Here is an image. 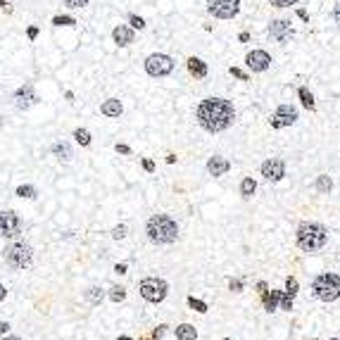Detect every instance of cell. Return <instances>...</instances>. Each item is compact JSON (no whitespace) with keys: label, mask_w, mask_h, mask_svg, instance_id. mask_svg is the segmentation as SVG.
<instances>
[{"label":"cell","mask_w":340,"mask_h":340,"mask_svg":"<svg viewBox=\"0 0 340 340\" xmlns=\"http://www.w3.org/2000/svg\"><path fill=\"white\" fill-rule=\"evenodd\" d=\"M195 119L205 131L219 134V131H226V129L233 124L236 109H233V105L224 98H205L195 107Z\"/></svg>","instance_id":"6da1fadb"},{"label":"cell","mask_w":340,"mask_h":340,"mask_svg":"<svg viewBox=\"0 0 340 340\" xmlns=\"http://www.w3.org/2000/svg\"><path fill=\"white\" fill-rule=\"evenodd\" d=\"M145 233H148V238H150L152 243H157V245H169V243H174L179 238V226H176V221H174L169 214H155L148 219Z\"/></svg>","instance_id":"7a4b0ae2"},{"label":"cell","mask_w":340,"mask_h":340,"mask_svg":"<svg viewBox=\"0 0 340 340\" xmlns=\"http://www.w3.org/2000/svg\"><path fill=\"white\" fill-rule=\"evenodd\" d=\"M295 241H297V248H300V250L316 252L326 245V241H328V231H326L321 224H316V221H304V224L297 226Z\"/></svg>","instance_id":"3957f363"},{"label":"cell","mask_w":340,"mask_h":340,"mask_svg":"<svg viewBox=\"0 0 340 340\" xmlns=\"http://www.w3.org/2000/svg\"><path fill=\"white\" fill-rule=\"evenodd\" d=\"M312 293L321 302H333L340 297V276L338 274H321V276L314 278L312 283Z\"/></svg>","instance_id":"277c9868"},{"label":"cell","mask_w":340,"mask_h":340,"mask_svg":"<svg viewBox=\"0 0 340 340\" xmlns=\"http://www.w3.org/2000/svg\"><path fill=\"white\" fill-rule=\"evenodd\" d=\"M3 260L12 269H29L34 262V250L29 243H12L3 250Z\"/></svg>","instance_id":"5b68a950"},{"label":"cell","mask_w":340,"mask_h":340,"mask_svg":"<svg viewBox=\"0 0 340 340\" xmlns=\"http://www.w3.org/2000/svg\"><path fill=\"white\" fill-rule=\"evenodd\" d=\"M138 293H141V297H143L145 302L157 304V302H162V300L167 297L169 286H167V281H162V278H157V276H148V278L141 281Z\"/></svg>","instance_id":"8992f818"},{"label":"cell","mask_w":340,"mask_h":340,"mask_svg":"<svg viewBox=\"0 0 340 340\" xmlns=\"http://www.w3.org/2000/svg\"><path fill=\"white\" fill-rule=\"evenodd\" d=\"M145 72L150 74V76H157V79L160 76H169L174 72V60L164 53H152L145 60Z\"/></svg>","instance_id":"52a82bcc"},{"label":"cell","mask_w":340,"mask_h":340,"mask_svg":"<svg viewBox=\"0 0 340 340\" xmlns=\"http://www.w3.org/2000/svg\"><path fill=\"white\" fill-rule=\"evenodd\" d=\"M207 10L216 19H233L241 12V0H207Z\"/></svg>","instance_id":"ba28073f"},{"label":"cell","mask_w":340,"mask_h":340,"mask_svg":"<svg viewBox=\"0 0 340 340\" xmlns=\"http://www.w3.org/2000/svg\"><path fill=\"white\" fill-rule=\"evenodd\" d=\"M297 122V109L293 105H278L274 109V115L269 119L271 129H286V126H293Z\"/></svg>","instance_id":"9c48e42d"},{"label":"cell","mask_w":340,"mask_h":340,"mask_svg":"<svg viewBox=\"0 0 340 340\" xmlns=\"http://www.w3.org/2000/svg\"><path fill=\"white\" fill-rule=\"evenodd\" d=\"M245 64H248V69H250V72L262 74V72H267L269 67H271V55H269L267 50H262V48L250 50V53L245 55Z\"/></svg>","instance_id":"30bf717a"},{"label":"cell","mask_w":340,"mask_h":340,"mask_svg":"<svg viewBox=\"0 0 340 340\" xmlns=\"http://www.w3.org/2000/svg\"><path fill=\"white\" fill-rule=\"evenodd\" d=\"M260 171H262V176H264L267 181L276 183V181H281L283 176H286V162L278 160V157H271V160L262 162Z\"/></svg>","instance_id":"8fae6325"},{"label":"cell","mask_w":340,"mask_h":340,"mask_svg":"<svg viewBox=\"0 0 340 340\" xmlns=\"http://www.w3.org/2000/svg\"><path fill=\"white\" fill-rule=\"evenodd\" d=\"M17 233H19V216H17V212H12V209L0 212V236H5V238H15Z\"/></svg>","instance_id":"7c38bea8"},{"label":"cell","mask_w":340,"mask_h":340,"mask_svg":"<svg viewBox=\"0 0 340 340\" xmlns=\"http://www.w3.org/2000/svg\"><path fill=\"white\" fill-rule=\"evenodd\" d=\"M269 36L278 41V43H286L288 38L293 36V27H290V19H276L269 24Z\"/></svg>","instance_id":"4fadbf2b"},{"label":"cell","mask_w":340,"mask_h":340,"mask_svg":"<svg viewBox=\"0 0 340 340\" xmlns=\"http://www.w3.org/2000/svg\"><path fill=\"white\" fill-rule=\"evenodd\" d=\"M229 169H231V162L226 160V157H219V155L209 157V162H207V171H209V176H224Z\"/></svg>","instance_id":"5bb4252c"},{"label":"cell","mask_w":340,"mask_h":340,"mask_svg":"<svg viewBox=\"0 0 340 340\" xmlns=\"http://www.w3.org/2000/svg\"><path fill=\"white\" fill-rule=\"evenodd\" d=\"M112 38H115V43L119 45V48H126V45L134 43V29L119 24V27L112 31Z\"/></svg>","instance_id":"9a60e30c"},{"label":"cell","mask_w":340,"mask_h":340,"mask_svg":"<svg viewBox=\"0 0 340 340\" xmlns=\"http://www.w3.org/2000/svg\"><path fill=\"white\" fill-rule=\"evenodd\" d=\"M15 100H17V107L19 109H27L29 105H34V102H36V93H34V88H31V86H22V88L17 90V95H15Z\"/></svg>","instance_id":"2e32d148"},{"label":"cell","mask_w":340,"mask_h":340,"mask_svg":"<svg viewBox=\"0 0 340 340\" xmlns=\"http://www.w3.org/2000/svg\"><path fill=\"white\" fill-rule=\"evenodd\" d=\"M281 293H283V290H267V293L262 295L264 309H267L269 314H271V312H276V309H278V300H281Z\"/></svg>","instance_id":"e0dca14e"},{"label":"cell","mask_w":340,"mask_h":340,"mask_svg":"<svg viewBox=\"0 0 340 340\" xmlns=\"http://www.w3.org/2000/svg\"><path fill=\"white\" fill-rule=\"evenodd\" d=\"M297 98H300V102H302L304 109H309V112L316 109V100H314L312 90L307 88V86H300V88H297Z\"/></svg>","instance_id":"ac0fdd59"},{"label":"cell","mask_w":340,"mask_h":340,"mask_svg":"<svg viewBox=\"0 0 340 340\" xmlns=\"http://www.w3.org/2000/svg\"><path fill=\"white\" fill-rule=\"evenodd\" d=\"M100 112H102L105 117H119L122 112H124V107H122V102H119V100L109 98V100H105V102L100 105Z\"/></svg>","instance_id":"d6986e66"},{"label":"cell","mask_w":340,"mask_h":340,"mask_svg":"<svg viewBox=\"0 0 340 340\" xmlns=\"http://www.w3.org/2000/svg\"><path fill=\"white\" fill-rule=\"evenodd\" d=\"M188 72L195 76V79H205L207 76V64L200 60V57H188Z\"/></svg>","instance_id":"ffe728a7"},{"label":"cell","mask_w":340,"mask_h":340,"mask_svg":"<svg viewBox=\"0 0 340 340\" xmlns=\"http://www.w3.org/2000/svg\"><path fill=\"white\" fill-rule=\"evenodd\" d=\"M176 340H197V328L190 326V323H181L176 326Z\"/></svg>","instance_id":"44dd1931"},{"label":"cell","mask_w":340,"mask_h":340,"mask_svg":"<svg viewBox=\"0 0 340 340\" xmlns=\"http://www.w3.org/2000/svg\"><path fill=\"white\" fill-rule=\"evenodd\" d=\"M53 155L57 157V160L69 162V160H72V148H69L67 143H55L53 145Z\"/></svg>","instance_id":"7402d4cb"},{"label":"cell","mask_w":340,"mask_h":340,"mask_svg":"<svg viewBox=\"0 0 340 340\" xmlns=\"http://www.w3.org/2000/svg\"><path fill=\"white\" fill-rule=\"evenodd\" d=\"M255 190H257L255 179H252V176H245V179L241 181V195L243 197H252V195H255Z\"/></svg>","instance_id":"603a6c76"},{"label":"cell","mask_w":340,"mask_h":340,"mask_svg":"<svg viewBox=\"0 0 340 340\" xmlns=\"http://www.w3.org/2000/svg\"><path fill=\"white\" fill-rule=\"evenodd\" d=\"M102 297H105V293H102V288H98V286H90L88 290H86V300H88L90 304H100Z\"/></svg>","instance_id":"cb8c5ba5"},{"label":"cell","mask_w":340,"mask_h":340,"mask_svg":"<svg viewBox=\"0 0 340 340\" xmlns=\"http://www.w3.org/2000/svg\"><path fill=\"white\" fill-rule=\"evenodd\" d=\"M331 188H333L331 176H328V174H321V176L316 179V190H319V193H328Z\"/></svg>","instance_id":"d4e9b609"},{"label":"cell","mask_w":340,"mask_h":340,"mask_svg":"<svg viewBox=\"0 0 340 340\" xmlns=\"http://www.w3.org/2000/svg\"><path fill=\"white\" fill-rule=\"evenodd\" d=\"M107 297L112 300V302H122L126 297V288H122V286H112L109 288V293H107Z\"/></svg>","instance_id":"484cf974"},{"label":"cell","mask_w":340,"mask_h":340,"mask_svg":"<svg viewBox=\"0 0 340 340\" xmlns=\"http://www.w3.org/2000/svg\"><path fill=\"white\" fill-rule=\"evenodd\" d=\"M74 138H76V143L83 145V148L90 145V134L86 131V129H76V131H74Z\"/></svg>","instance_id":"4316f807"},{"label":"cell","mask_w":340,"mask_h":340,"mask_svg":"<svg viewBox=\"0 0 340 340\" xmlns=\"http://www.w3.org/2000/svg\"><path fill=\"white\" fill-rule=\"evenodd\" d=\"M53 24L55 27H72V24H76V19L74 17H67V15H57V17H53Z\"/></svg>","instance_id":"83f0119b"},{"label":"cell","mask_w":340,"mask_h":340,"mask_svg":"<svg viewBox=\"0 0 340 340\" xmlns=\"http://www.w3.org/2000/svg\"><path fill=\"white\" fill-rule=\"evenodd\" d=\"M17 195L19 197H27V200H34V197H36V188H34V186H19Z\"/></svg>","instance_id":"f1b7e54d"},{"label":"cell","mask_w":340,"mask_h":340,"mask_svg":"<svg viewBox=\"0 0 340 340\" xmlns=\"http://www.w3.org/2000/svg\"><path fill=\"white\" fill-rule=\"evenodd\" d=\"M283 293H288L290 297H295V295H297V281H295L293 276H288V278H286V290H283Z\"/></svg>","instance_id":"f546056e"},{"label":"cell","mask_w":340,"mask_h":340,"mask_svg":"<svg viewBox=\"0 0 340 340\" xmlns=\"http://www.w3.org/2000/svg\"><path fill=\"white\" fill-rule=\"evenodd\" d=\"M188 307L190 309H195V312H200V314L207 312V304L202 302V300H195V297H188Z\"/></svg>","instance_id":"4dcf8cb0"},{"label":"cell","mask_w":340,"mask_h":340,"mask_svg":"<svg viewBox=\"0 0 340 340\" xmlns=\"http://www.w3.org/2000/svg\"><path fill=\"white\" fill-rule=\"evenodd\" d=\"M126 233H129V226L119 224V226H115V229H112V238H115V241H122V238H126Z\"/></svg>","instance_id":"1f68e13d"},{"label":"cell","mask_w":340,"mask_h":340,"mask_svg":"<svg viewBox=\"0 0 340 340\" xmlns=\"http://www.w3.org/2000/svg\"><path fill=\"white\" fill-rule=\"evenodd\" d=\"M293 300H295V297H290L288 293H281V300H278V304H281V309H286V312H290V309H293Z\"/></svg>","instance_id":"d6a6232c"},{"label":"cell","mask_w":340,"mask_h":340,"mask_svg":"<svg viewBox=\"0 0 340 340\" xmlns=\"http://www.w3.org/2000/svg\"><path fill=\"white\" fill-rule=\"evenodd\" d=\"M269 3H271V5H274V8H295L297 3H300V0H269Z\"/></svg>","instance_id":"836d02e7"},{"label":"cell","mask_w":340,"mask_h":340,"mask_svg":"<svg viewBox=\"0 0 340 340\" xmlns=\"http://www.w3.org/2000/svg\"><path fill=\"white\" fill-rule=\"evenodd\" d=\"M129 24H131L134 29H138V31H141V29H145V19H143V17H138V15H131V17H129Z\"/></svg>","instance_id":"e575fe53"},{"label":"cell","mask_w":340,"mask_h":340,"mask_svg":"<svg viewBox=\"0 0 340 340\" xmlns=\"http://www.w3.org/2000/svg\"><path fill=\"white\" fill-rule=\"evenodd\" d=\"M229 72H231V76H236V79H241V81H248V74L243 72V69H238V67H231V69H229Z\"/></svg>","instance_id":"d590c367"},{"label":"cell","mask_w":340,"mask_h":340,"mask_svg":"<svg viewBox=\"0 0 340 340\" xmlns=\"http://www.w3.org/2000/svg\"><path fill=\"white\" fill-rule=\"evenodd\" d=\"M64 5L67 8H83V5H88V0H64Z\"/></svg>","instance_id":"8d00e7d4"},{"label":"cell","mask_w":340,"mask_h":340,"mask_svg":"<svg viewBox=\"0 0 340 340\" xmlns=\"http://www.w3.org/2000/svg\"><path fill=\"white\" fill-rule=\"evenodd\" d=\"M229 288H231L233 293H241V290H243V281H238V278L233 281V278H231V281H229Z\"/></svg>","instance_id":"74e56055"},{"label":"cell","mask_w":340,"mask_h":340,"mask_svg":"<svg viewBox=\"0 0 340 340\" xmlns=\"http://www.w3.org/2000/svg\"><path fill=\"white\" fill-rule=\"evenodd\" d=\"M164 331H167V326H164V323H162V326H157V328L152 331V340H160L162 335H164Z\"/></svg>","instance_id":"f35d334b"},{"label":"cell","mask_w":340,"mask_h":340,"mask_svg":"<svg viewBox=\"0 0 340 340\" xmlns=\"http://www.w3.org/2000/svg\"><path fill=\"white\" fill-rule=\"evenodd\" d=\"M115 150H117V152H122V155H129V152H131V148H129V145L117 143V145H115Z\"/></svg>","instance_id":"ab89813d"},{"label":"cell","mask_w":340,"mask_h":340,"mask_svg":"<svg viewBox=\"0 0 340 340\" xmlns=\"http://www.w3.org/2000/svg\"><path fill=\"white\" fill-rule=\"evenodd\" d=\"M143 169L145 171H155V162H152V160H143Z\"/></svg>","instance_id":"60d3db41"},{"label":"cell","mask_w":340,"mask_h":340,"mask_svg":"<svg viewBox=\"0 0 340 340\" xmlns=\"http://www.w3.org/2000/svg\"><path fill=\"white\" fill-rule=\"evenodd\" d=\"M126 269H129V264H126V262H122V264H117V267H115V271H117V274H126Z\"/></svg>","instance_id":"b9f144b4"},{"label":"cell","mask_w":340,"mask_h":340,"mask_svg":"<svg viewBox=\"0 0 340 340\" xmlns=\"http://www.w3.org/2000/svg\"><path fill=\"white\" fill-rule=\"evenodd\" d=\"M10 331V323L8 321H0V335H5Z\"/></svg>","instance_id":"7bdbcfd3"},{"label":"cell","mask_w":340,"mask_h":340,"mask_svg":"<svg viewBox=\"0 0 340 340\" xmlns=\"http://www.w3.org/2000/svg\"><path fill=\"white\" fill-rule=\"evenodd\" d=\"M333 19H335V24L340 27V5H338L335 10H333Z\"/></svg>","instance_id":"ee69618b"},{"label":"cell","mask_w":340,"mask_h":340,"mask_svg":"<svg viewBox=\"0 0 340 340\" xmlns=\"http://www.w3.org/2000/svg\"><path fill=\"white\" fill-rule=\"evenodd\" d=\"M36 36H38V29H36V27H29V38L34 41Z\"/></svg>","instance_id":"f6af8a7d"},{"label":"cell","mask_w":340,"mask_h":340,"mask_svg":"<svg viewBox=\"0 0 340 340\" xmlns=\"http://www.w3.org/2000/svg\"><path fill=\"white\" fill-rule=\"evenodd\" d=\"M257 290H260V295H264V293H267V283L260 281V283H257Z\"/></svg>","instance_id":"bcb514c9"},{"label":"cell","mask_w":340,"mask_h":340,"mask_svg":"<svg viewBox=\"0 0 340 340\" xmlns=\"http://www.w3.org/2000/svg\"><path fill=\"white\" fill-rule=\"evenodd\" d=\"M5 295H8V290H5V286H3V283H0V302H3V300H5Z\"/></svg>","instance_id":"7dc6e473"},{"label":"cell","mask_w":340,"mask_h":340,"mask_svg":"<svg viewBox=\"0 0 340 340\" xmlns=\"http://www.w3.org/2000/svg\"><path fill=\"white\" fill-rule=\"evenodd\" d=\"M241 41H243V43H245V41H250V34H248V31H243V34H241Z\"/></svg>","instance_id":"c3c4849f"},{"label":"cell","mask_w":340,"mask_h":340,"mask_svg":"<svg viewBox=\"0 0 340 340\" xmlns=\"http://www.w3.org/2000/svg\"><path fill=\"white\" fill-rule=\"evenodd\" d=\"M3 340H22V338H19V335H5Z\"/></svg>","instance_id":"681fc988"},{"label":"cell","mask_w":340,"mask_h":340,"mask_svg":"<svg viewBox=\"0 0 340 340\" xmlns=\"http://www.w3.org/2000/svg\"><path fill=\"white\" fill-rule=\"evenodd\" d=\"M117 340H134V338H129V335H119Z\"/></svg>","instance_id":"f907efd6"},{"label":"cell","mask_w":340,"mask_h":340,"mask_svg":"<svg viewBox=\"0 0 340 340\" xmlns=\"http://www.w3.org/2000/svg\"><path fill=\"white\" fill-rule=\"evenodd\" d=\"M0 8H5V0H0Z\"/></svg>","instance_id":"816d5d0a"},{"label":"cell","mask_w":340,"mask_h":340,"mask_svg":"<svg viewBox=\"0 0 340 340\" xmlns=\"http://www.w3.org/2000/svg\"><path fill=\"white\" fill-rule=\"evenodd\" d=\"M226 340H231V338H226Z\"/></svg>","instance_id":"f5cc1de1"},{"label":"cell","mask_w":340,"mask_h":340,"mask_svg":"<svg viewBox=\"0 0 340 340\" xmlns=\"http://www.w3.org/2000/svg\"><path fill=\"white\" fill-rule=\"evenodd\" d=\"M331 340H335V338H331Z\"/></svg>","instance_id":"db71d44e"}]
</instances>
